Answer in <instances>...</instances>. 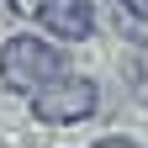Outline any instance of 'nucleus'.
Wrapping results in <instances>:
<instances>
[{"mask_svg": "<svg viewBox=\"0 0 148 148\" xmlns=\"http://www.w3.org/2000/svg\"><path fill=\"white\" fill-rule=\"evenodd\" d=\"M64 69V53H58V37H32V32H16L0 42V85L11 90V95H37L42 85H53Z\"/></svg>", "mask_w": 148, "mask_h": 148, "instance_id": "obj_1", "label": "nucleus"}, {"mask_svg": "<svg viewBox=\"0 0 148 148\" xmlns=\"http://www.w3.org/2000/svg\"><path fill=\"white\" fill-rule=\"evenodd\" d=\"M27 106H32V116L42 127H79V122H90L101 111V85L90 79V74H58V79L42 85Z\"/></svg>", "mask_w": 148, "mask_h": 148, "instance_id": "obj_2", "label": "nucleus"}, {"mask_svg": "<svg viewBox=\"0 0 148 148\" xmlns=\"http://www.w3.org/2000/svg\"><path fill=\"white\" fill-rule=\"evenodd\" d=\"M42 32H53L58 42H85V37H95V5L90 0H48Z\"/></svg>", "mask_w": 148, "mask_h": 148, "instance_id": "obj_3", "label": "nucleus"}, {"mask_svg": "<svg viewBox=\"0 0 148 148\" xmlns=\"http://www.w3.org/2000/svg\"><path fill=\"white\" fill-rule=\"evenodd\" d=\"M116 11H122V27H127V37L148 48V0H116Z\"/></svg>", "mask_w": 148, "mask_h": 148, "instance_id": "obj_4", "label": "nucleus"}, {"mask_svg": "<svg viewBox=\"0 0 148 148\" xmlns=\"http://www.w3.org/2000/svg\"><path fill=\"white\" fill-rule=\"evenodd\" d=\"M5 5L16 16H27V21H42V11H48V0H5Z\"/></svg>", "mask_w": 148, "mask_h": 148, "instance_id": "obj_5", "label": "nucleus"}, {"mask_svg": "<svg viewBox=\"0 0 148 148\" xmlns=\"http://www.w3.org/2000/svg\"><path fill=\"white\" fill-rule=\"evenodd\" d=\"M95 148H143V143H132V138H122V132H116V138H101Z\"/></svg>", "mask_w": 148, "mask_h": 148, "instance_id": "obj_6", "label": "nucleus"}]
</instances>
